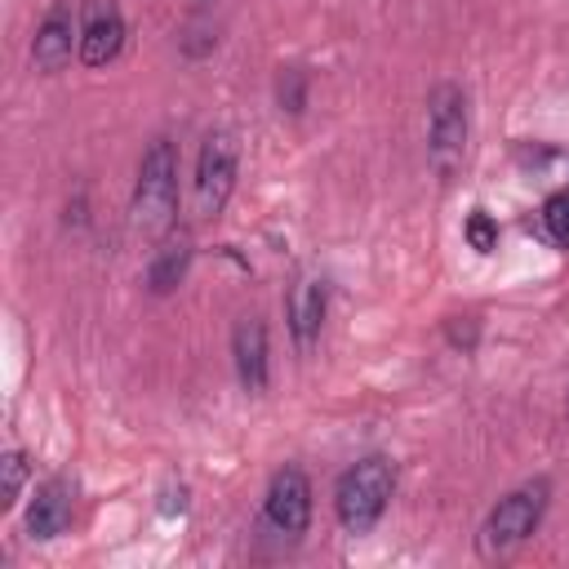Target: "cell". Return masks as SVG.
<instances>
[{
  "instance_id": "cell-1",
  "label": "cell",
  "mask_w": 569,
  "mask_h": 569,
  "mask_svg": "<svg viewBox=\"0 0 569 569\" xmlns=\"http://www.w3.org/2000/svg\"><path fill=\"white\" fill-rule=\"evenodd\" d=\"M178 209V151L169 138H156L142 151L138 164V187H133V231L156 240L173 227Z\"/></svg>"
},
{
  "instance_id": "cell-2",
  "label": "cell",
  "mask_w": 569,
  "mask_h": 569,
  "mask_svg": "<svg viewBox=\"0 0 569 569\" xmlns=\"http://www.w3.org/2000/svg\"><path fill=\"white\" fill-rule=\"evenodd\" d=\"M391 489H396V471L387 458H360L356 467L342 471L338 489H333V511H338V525L347 533H369L378 525V516L387 511L391 502Z\"/></svg>"
},
{
  "instance_id": "cell-3",
  "label": "cell",
  "mask_w": 569,
  "mask_h": 569,
  "mask_svg": "<svg viewBox=\"0 0 569 569\" xmlns=\"http://www.w3.org/2000/svg\"><path fill=\"white\" fill-rule=\"evenodd\" d=\"M542 511H547V480H529V485L511 489L507 498H498V507L485 516L480 538H476L480 556H485V560L511 556V551L538 529Z\"/></svg>"
},
{
  "instance_id": "cell-4",
  "label": "cell",
  "mask_w": 569,
  "mask_h": 569,
  "mask_svg": "<svg viewBox=\"0 0 569 569\" xmlns=\"http://www.w3.org/2000/svg\"><path fill=\"white\" fill-rule=\"evenodd\" d=\"M467 156V93L458 84H436L427 102V160L440 178H453Z\"/></svg>"
},
{
  "instance_id": "cell-5",
  "label": "cell",
  "mask_w": 569,
  "mask_h": 569,
  "mask_svg": "<svg viewBox=\"0 0 569 569\" xmlns=\"http://www.w3.org/2000/svg\"><path fill=\"white\" fill-rule=\"evenodd\" d=\"M236 164H240V142L231 129H213L200 147V160H196V182H191V196H196V218H218L231 200V187H236Z\"/></svg>"
},
{
  "instance_id": "cell-6",
  "label": "cell",
  "mask_w": 569,
  "mask_h": 569,
  "mask_svg": "<svg viewBox=\"0 0 569 569\" xmlns=\"http://www.w3.org/2000/svg\"><path fill=\"white\" fill-rule=\"evenodd\" d=\"M267 520L271 529L280 533H302L307 520H311V485L298 467H284L271 476V489H267Z\"/></svg>"
},
{
  "instance_id": "cell-7",
  "label": "cell",
  "mask_w": 569,
  "mask_h": 569,
  "mask_svg": "<svg viewBox=\"0 0 569 569\" xmlns=\"http://www.w3.org/2000/svg\"><path fill=\"white\" fill-rule=\"evenodd\" d=\"M124 44V18L111 0H89L80 22V58L89 67H107Z\"/></svg>"
},
{
  "instance_id": "cell-8",
  "label": "cell",
  "mask_w": 569,
  "mask_h": 569,
  "mask_svg": "<svg viewBox=\"0 0 569 569\" xmlns=\"http://www.w3.org/2000/svg\"><path fill=\"white\" fill-rule=\"evenodd\" d=\"M71 511H76V485L67 476H53L36 489V498L27 507V533L31 538H58V533H67Z\"/></svg>"
},
{
  "instance_id": "cell-9",
  "label": "cell",
  "mask_w": 569,
  "mask_h": 569,
  "mask_svg": "<svg viewBox=\"0 0 569 569\" xmlns=\"http://www.w3.org/2000/svg\"><path fill=\"white\" fill-rule=\"evenodd\" d=\"M71 36H76V22H71V0H58V4L44 13L40 31H36L31 62H36L40 71H62V67L71 62ZM76 44H80V36H76Z\"/></svg>"
},
{
  "instance_id": "cell-10",
  "label": "cell",
  "mask_w": 569,
  "mask_h": 569,
  "mask_svg": "<svg viewBox=\"0 0 569 569\" xmlns=\"http://www.w3.org/2000/svg\"><path fill=\"white\" fill-rule=\"evenodd\" d=\"M231 356H236V373H240V387L249 396H258L267 387V329L258 316H244L231 333Z\"/></svg>"
},
{
  "instance_id": "cell-11",
  "label": "cell",
  "mask_w": 569,
  "mask_h": 569,
  "mask_svg": "<svg viewBox=\"0 0 569 569\" xmlns=\"http://www.w3.org/2000/svg\"><path fill=\"white\" fill-rule=\"evenodd\" d=\"M320 325H325V284L316 276H302L293 284V293H289V329H293V342L307 351L316 342Z\"/></svg>"
},
{
  "instance_id": "cell-12",
  "label": "cell",
  "mask_w": 569,
  "mask_h": 569,
  "mask_svg": "<svg viewBox=\"0 0 569 569\" xmlns=\"http://www.w3.org/2000/svg\"><path fill=\"white\" fill-rule=\"evenodd\" d=\"M187 267H191V244H187V240L160 244L156 258H151V267H147V289H151V293H173V289L182 284Z\"/></svg>"
},
{
  "instance_id": "cell-13",
  "label": "cell",
  "mask_w": 569,
  "mask_h": 569,
  "mask_svg": "<svg viewBox=\"0 0 569 569\" xmlns=\"http://www.w3.org/2000/svg\"><path fill=\"white\" fill-rule=\"evenodd\" d=\"M542 227H547V236H551L560 249H569V191H556V196L542 204Z\"/></svg>"
},
{
  "instance_id": "cell-14",
  "label": "cell",
  "mask_w": 569,
  "mask_h": 569,
  "mask_svg": "<svg viewBox=\"0 0 569 569\" xmlns=\"http://www.w3.org/2000/svg\"><path fill=\"white\" fill-rule=\"evenodd\" d=\"M462 231H467V244H471L476 253H493V249H498V222H493L485 209H476Z\"/></svg>"
},
{
  "instance_id": "cell-15",
  "label": "cell",
  "mask_w": 569,
  "mask_h": 569,
  "mask_svg": "<svg viewBox=\"0 0 569 569\" xmlns=\"http://www.w3.org/2000/svg\"><path fill=\"white\" fill-rule=\"evenodd\" d=\"M0 471H4V485H0V507H13V502H18V489H22V480H27V453L9 449V453H4V462H0Z\"/></svg>"
},
{
  "instance_id": "cell-16",
  "label": "cell",
  "mask_w": 569,
  "mask_h": 569,
  "mask_svg": "<svg viewBox=\"0 0 569 569\" xmlns=\"http://www.w3.org/2000/svg\"><path fill=\"white\" fill-rule=\"evenodd\" d=\"M280 107L284 111H302V71L298 67H289L280 76Z\"/></svg>"
}]
</instances>
